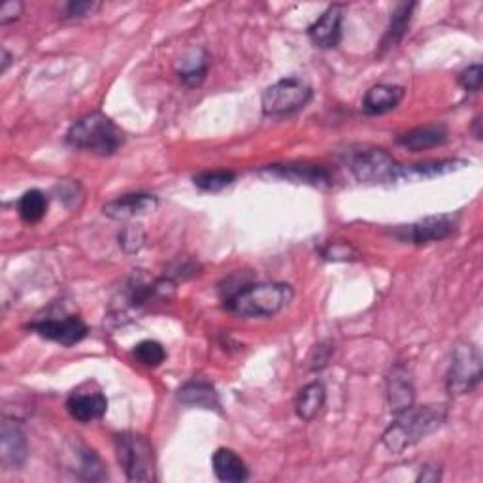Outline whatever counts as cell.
<instances>
[{
	"label": "cell",
	"instance_id": "cell-1",
	"mask_svg": "<svg viewBox=\"0 0 483 483\" xmlns=\"http://www.w3.org/2000/svg\"><path fill=\"white\" fill-rule=\"evenodd\" d=\"M448 419V409L442 404L409 406L397 414V419L383 432L381 442L391 453H402L416 446L429 434L437 432Z\"/></svg>",
	"mask_w": 483,
	"mask_h": 483
},
{
	"label": "cell",
	"instance_id": "cell-2",
	"mask_svg": "<svg viewBox=\"0 0 483 483\" xmlns=\"http://www.w3.org/2000/svg\"><path fill=\"white\" fill-rule=\"evenodd\" d=\"M66 142L76 150L110 157L123 146L125 134L103 112H91L68 129Z\"/></svg>",
	"mask_w": 483,
	"mask_h": 483
},
{
	"label": "cell",
	"instance_id": "cell-3",
	"mask_svg": "<svg viewBox=\"0 0 483 483\" xmlns=\"http://www.w3.org/2000/svg\"><path fill=\"white\" fill-rule=\"evenodd\" d=\"M293 299L287 283H255L225 299V308L242 318H272Z\"/></svg>",
	"mask_w": 483,
	"mask_h": 483
},
{
	"label": "cell",
	"instance_id": "cell-4",
	"mask_svg": "<svg viewBox=\"0 0 483 483\" xmlns=\"http://www.w3.org/2000/svg\"><path fill=\"white\" fill-rule=\"evenodd\" d=\"M117 461L129 481H155V455L150 440L136 432L115 434Z\"/></svg>",
	"mask_w": 483,
	"mask_h": 483
},
{
	"label": "cell",
	"instance_id": "cell-5",
	"mask_svg": "<svg viewBox=\"0 0 483 483\" xmlns=\"http://www.w3.org/2000/svg\"><path fill=\"white\" fill-rule=\"evenodd\" d=\"M350 171L362 183H395L399 182L400 164L381 148L355 146L344 155Z\"/></svg>",
	"mask_w": 483,
	"mask_h": 483
},
{
	"label": "cell",
	"instance_id": "cell-6",
	"mask_svg": "<svg viewBox=\"0 0 483 483\" xmlns=\"http://www.w3.org/2000/svg\"><path fill=\"white\" fill-rule=\"evenodd\" d=\"M483 374V360L479 350L470 342H458L453 348L451 365L446 376V389L451 397L470 393Z\"/></svg>",
	"mask_w": 483,
	"mask_h": 483
},
{
	"label": "cell",
	"instance_id": "cell-7",
	"mask_svg": "<svg viewBox=\"0 0 483 483\" xmlns=\"http://www.w3.org/2000/svg\"><path fill=\"white\" fill-rule=\"evenodd\" d=\"M311 101V87L301 78H283L262 93V112L269 117H283L302 110Z\"/></svg>",
	"mask_w": 483,
	"mask_h": 483
},
{
	"label": "cell",
	"instance_id": "cell-8",
	"mask_svg": "<svg viewBox=\"0 0 483 483\" xmlns=\"http://www.w3.org/2000/svg\"><path fill=\"white\" fill-rule=\"evenodd\" d=\"M27 437L15 419L5 418L0 427V465L5 470H19L27 461Z\"/></svg>",
	"mask_w": 483,
	"mask_h": 483
},
{
	"label": "cell",
	"instance_id": "cell-9",
	"mask_svg": "<svg viewBox=\"0 0 483 483\" xmlns=\"http://www.w3.org/2000/svg\"><path fill=\"white\" fill-rule=\"evenodd\" d=\"M259 176L269 180H283L313 187H329L332 183L329 171L313 164H271L259 171Z\"/></svg>",
	"mask_w": 483,
	"mask_h": 483
},
{
	"label": "cell",
	"instance_id": "cell-10",
	"mask_svg": "<svg viewBox=\"0 0 483 483\" xmlns=\"http://www.w3.org/2000/svg\"><path fill=\"white\" fill-rule=\"evenodd\" d=\"M29 329L45 338V340L57 342L66 348L82 342L87 336V325L76 316H66L63 320H42L29 325Z\"/></svg>",
	"mask_w": 483,
	"mask_h": 483
},
{
	"label": "cell",
	"instance_id": "cell-11",
	"mask_svg": "<svg viewBox=\"0 0 483 483\" xmlns=\"http://www.w3.org/2000/svg\"><path fill=\"white\" fill-rule=\"evenodd\" d=\"M457 225H458L457 213L427 215L414 225H409L406 238L412 242V244H430V242H440L451 236L457 231Z\"/></svg>",
	"mask_w": 483,
	"mask_h": 483
},
{
	"label": "cell",
	"instance_id": "cell-12",
	"mask_svg": "<svg viewBox=\"0 0 483 483\" xmlns=\"http://www.w3.org/2000/svg\"><path fill=\"white\" fill-rule=\"evenodd\" d=\"M342 21L344 8L340 5L329 6L321 17L308 27V36L311 44L321 50H332L342 40Z\"/></svg>",
	"mask_w": 483,
	"mask_h": 483
},
{
	"label": "cell",
	"instance_id": "cell-13",
	"mask_svg": "<svg viewBox=\"0 0 483 483\" xmlns=\"http://www.w3.org/2000/svg\"><path fill=\"white\" fill-rule=\"evenodd\" d=\"M68 414L80 423H91L101 419L108 409V399L101 391L78 389L66 400Z\"/></svg>",
	"mask_w": 483,
	"mask_h": 483
},
{
	"label": "cell",
	"instance_id": "cell-14",
	"mask_svg": "<svg viewBox=\"0 0 483 483\" xmlns=\"http://www.w3.org/2000/svg\"><path fill=\"white\" fill-rule=\"evenodd\" d=\"M157 204L159 201L153 195H146V192H131V195H123L108 202L103 208V212L104 215L110 217V220L125 222V220H131V217L153 212Z\"/></svg>",
	"mask_w": 483,
	"mask_h": 483
},
{
	"label": "cell",
	"instance_id": "cell-15",
	"mask_svg": "<svg viewBox=\"0 0 483 483\" xmlns=\"http://www.w3.org/2000/svg\"><path fill=\"white\" fill-rule=\"evenodd\" d=\"M68 457H70L68 470L74 478L85 479V481H103L108 478L104 463L99 457H96L93 449L85 448L84 444H76Z\"/></svg>",
	"mask_w": 483,
	"mask_h": 483
},
{
	"label": "cell",
	"instance_id": "cell-16",
	"mask_svg": "<svg viewBox=\"0 0 483 483\" xmlns=\"http://www.w3.org/2000/svg\"><path fill=\"white\" fill-rule=\"evenodd\" d=\"M467 166V161L461 159H444V161H427L421 164H400L399 182H425L439 176H446L451 172L461 171Z\"/></svg>",
	"mask_w": 483,
	"mask_h": 483
},
{
	"label": "cell",
	"instance_id": "cell-17",
	"mask_svg": "<svg viewBox=\"0 0 483 483\" xmlns=\"http://www.w3.org/2000/svg\"><path fill=\"white\" fill-rule=\"evenodd\" d=\"M416 389L408 369L395 367L388 378V402L391 412L397 416L409 406H414Z\"/></svg>",
	"mask_w": 483,
	"mask_h": 483
},
{
	"label": "cell",
	"instance_id": "cell-18",
	"mask_svg": "<svg viewBox=\"0 0 483 483\" xmlns=\"http://www.w3.org/2000/svg\"><path fill=\"white\" fill-rule=\"evenodd\" d=\"M404 99V87L378 84L372 85L362 99V112L367 115H381L395 110Z\"/></svg>",
	"mask_w": 483,
	"mask_h": 483
},
{
	"label": "cell",
	"instance_id": "cell-19",
	"mask_svg": "<svg viewBox=\"0 0 483 483\" xmlns=\"http://www.w3.org/2000/svg\"><path fill=\"white\" fill-rule=\"evenodd\" d=\"M212 467L217 479L227 483H242L250 478L248 467L242 458L227 448H220L212 457Z\"/></svg>",
	"mask_w": 483,
	"mask_h": 483
},
{
	"label": "cell",
	"instance_id": "cell-20",
	"mask_svg": "<svg viewBox=\"0 0 483 483\" xmlns=\"http://www.w3.org/2000/svg\"><path fill=\"white\" fill-rule=\"evenodd\" d=\"M448 140V131L442 125H429L409 131L397 138V143L409 152H423L429 148L442 146Z\"/></svg>",
	"mask_w": 483,
	"mask_h": 483
},
{
	"label": "cell",
	"instance_id": "cell-21",
	"mask_svg": "<svg viewBox=\"0 0 483 483\" xmlns=\"http://www.w3.org/2000/svg\"><path fill=\"white\" fill-rule=\"evenodd\" d=\"M178 400L191 408L220 409V397H217L213 385L204 380L187 381L178 391Z\"/></svg>",
	"mask_w": 483,
	"mask_h": 483
},
{
	"label": "cell",
	"instance_id": "cell-22",
	"mask_svg": "<svg viewBox=\"0 0 483 483\" xmlns=\"http://www.w3.org/2000/svg\"><path fill=\"white\" fill-rule=\"evenodd\" d=\"M416 10L414 3H402L397 5L393 14H391V21H389V27L383 34V40L380 44V55L388 54L389 50L404 38L408 27H409V19H412V12Z\"/></svg>",
	"mask_w": 483,
	"mask_h": 483
},
{
	"label": "cell",
	"instance_id": "cell-23",
	"mask_svg": "<svg viewBox=\"0 0 483 483\" xmlns=\"http://www.w3.org/2000/svg\"><path fill=\"white\" fill-rule=\"evenodd\" d=\"M325 399H327V391H325V385L321 381H311V383L304 385V388L297 395V400H295L297 416L304 421L316 419L325 406Z\"/></svg>",
	"mask_w": 483,
	"mask_h": 483
},
{
	"label": "cell",
	"instance_id": "cell-24",
	"mask_svg": "<svg viewBox=\"0 0 483 483\" xmlns=\"http://www.w3.org/2000/svg\"><path fill=\"white\" fill-rule=\"evenodd\" d=\"M208 74V55L202 50H192L189 52L180 68L178 76L187 87H199Z\"/></svg>",
	"mask_w": 483,
	"mask_h": 483
},
{
	"label": "cell",
	"instance_id": "cell-25",
	"mask_svg": "<svg viewBox=\"0 0 483 483\" xmlns=\"http://www.w3.org/2000/svg\"><path fill=\"white\" fill-rule=\"evenodd\" d=\"M17 212L25 223H38L47 212V197L40 189H31L19 199Z\"/></svg>",
	"mask_w": 483,
	"mask_h": 483
},
{
	"label": "cell",
	"instance_id": "cell-26",
	"mask_svg": "<svg viewBox=\"0 0 483 483\" xmlns=\"http://www.w3.org/2000/svg\"><path fill=\"white\" fill-rule=\"evenodd\" d=\"M236 180L234 172L229 171H208L195 176V185L206 192H220L225 187L232 185Z\"/></svg>",
	"mask_w": 483,
	"mask_h": 483
},
{
	"label": "cell",
	"instance_id": "cell-27",
	"mask_svg": "<svg viewBox=\"0 0 483 483\" xmlns=\"http://www.w3.org/2000/svg\"><path fill=\"white\" fill-rule=\"evenodd\" d=\"M134 357L143 367H150L155 369L159 367L161 362H164L166 359V351L164 348L155 342V340H142L136 348H134Z\"/></svg>",
	"mask_w": 483,
	"mask_h": 483
},
{
	"label": "cell",
	"instance_id": "cell-28",
	"mask_svg": "<svg viewBox=\"0 0 483 483\" xmlns=\"http://www.w3.org/2000/svg\"><path fill=\"white\" fill-rule=\"evenodd\" d=\"M143 242H146V232L140 225H127L119 232V246L127 253L138 251L143 246Z\"/></svg>",
	"mask_w": 483,
	"mask_h": 483
},
{
	"label": "cell",
	"instance_id": "cell-29",
	"mask_svg": "<svg viewBox=\"0 0 483 483\" xmlns=\"http://www.w3.org/2000/svg\"><path fill=\"white\" fill-rule=\"evenodd\" d=\"M458 84H461L463 89L476 93L481 89L483 84V68L481 64H472L467 70H463L461 74H458Z\"/></svg>",
	"mask_w": 483,
	"mask_h": 483
},
{
	"label": "cell",
	"instance_id": "cell-30",
	"mask_svg": "<svg viewBox=\"0 0 483 483\" xmlns=\"http://www.w3.org/2000/svg\"><path fill=\"white\" fill-rule=\"evenodd\" d=\"M321 255L327 261H351V259H357V251L350 244H346V242H332V244H329L321 251Z\"/></svg>",
	"mask_w": 483,
	"mask_h": 483
},
{
	"label": "cell",
	"instance_id": "cell-31",
	"mask_svg": "<svg viewBox=\"0 0 483 483\" xmlns=\"http://www.w3.org/2000/svg\"><path fill=\"white\" fill-rule=\"evenodd\" d=\"M101 8L99 3H89V0H76V3H68L64 8V19H84L93 15Z\"/></svg>",
	"mask_w": 483,
	"mask_h": 483
},
{
	"label": "cell",
	"instance_id": "cell-32",
	"mask_svg": "<svg viewBox=\"0 0 483 483\" xmlns=\"http://www.w3.org/2000/svg\"><path fill=\"white\" fill-rule=\"evenodd\" d=\"M23 10H25V5L21 0H8L0 8V25L6 27L10 23H15L23 15Z\"/></svg>",
	"mask_w": 483,
	"mask_h": 483
},
{
	"label": "cell",
	"instance_id": "cell-33",
	"mask_svg": "<svg viewBox=\"0 0 483 483\" xmlns=\"http://www.w3.org/2000/svg\"><path fill=\"white\" fill-rule=\"evenodd\" d=\"M440 479V468L439 467H425L421 468V474L418 481H439Z\"/></svg>",
	"mask_w": 483,
	"mask_h": 483
},
{
	"label": "cell",
	"instance_id": "cell-34",
	"mask_svg": "<svg viewBox=\"0 0 483 483\" xmlns=\"http://www.w3.org/2000/svg\"><path fill=\"white\" fill-rule=\"evenodd\" d=\"M0 54H3V64H0V74H5V72L10 66V63H12V55H10V52L6 50V47H0Z\"/></svg>",
	"mask_w": 483,
	"mask_h": 483
}]
</instances>
